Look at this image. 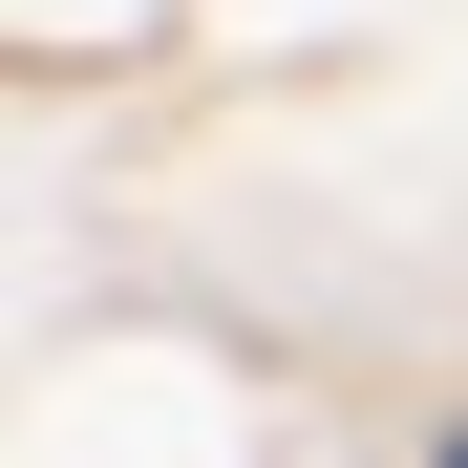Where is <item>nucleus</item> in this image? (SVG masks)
Masks as SVG:
<instances>
[{
	"instance_id": "f03ea898",
	"label": "nucleus",
	"mask_w": 468,
	"mask_h": 468,
	"mask_svg": "<svg viewBox=\"0 0 468 468\" xmlns=\"http://www.w3.org/2000/svg\"><path fill=\"white\" fill-rule=\"evenodd\" d=\"M192 0H0V64H22V107H64L86 64H171Z\"/></svg>"
},
{
	"instance_id": "f257e3e1",
	"label": "nucleus",
	"mask_w": 468,
	"mask_h": 468,
	"mask_svg": "<svg viewBox=\"0 0 468 468\" xmlns=\"http://www.w3.org/2000/svg\"><path fill=\"white\" fill-rule=\"evenodd\" d=\"M0 468H320V426H298V383L234 362L213 320H43Z\"/></svg>"
}]
</instances>
